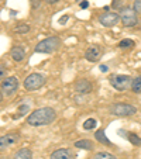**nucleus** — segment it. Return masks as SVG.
<instances>
[{"label":"nucleus","instance_id":"dca6fc26","mask_svg":"<svg viewBox=\"0 0 141 159\" xmlns=\"http://www.w3.org/2000/svg\"><path fill=\"white\" fill-rule=\"evenodd\" d=\"M75 147L79 149H86V151H92L93 149V142L89 139H79L75 142Z\"/></svg>","mask_w":141,"mask_h":159},{"label":"nucleus","instance_id":"0eeeda50","mask_svg":"<svg viewBox=\"0 0 141 159\" xmlns=\"http://www.w3.org/2000/svg\"><path fill=\"white\" fill-rule=\"evenodd\" d=\"M18 89V79L16 76H10L2 80V92L6 96H10Z\"/></svg>","mask_w":141,"mask_h":159},{"label":"nucleus","instance_id":"cd10ccee","mask_svg":"<svg viewBox=\"0 0 141 159\" xmlns=\"http://www.w3.org/2000/svg\"><path fill=\"white\" fill-rule=\"evenodd\" d=\"M113 6H114V7H120V6H121V3H120V2H117V0H114Z\"/></svg>","mask_w":141,"mask_h":159},{"label":"nucleus","instance_id":"423d86ee","mask_svg":"<svg viewBox=\"0 0 141 159\" xmlns=\"http://www.w3.org/2000/svg\"><path fill=\"white\" fill-rule=\"evenodd\" d=\"M44 83H45L44 75H41V73H31L24 80V89L28 90V92H34V90L40 89Z\"/></svg>","mask_w":141,"mask_h":159},{"label":"nucleus","instance_id":"ddd939ff","mask_svg":"<svg viewBox=\"0 0 141 159\" xmlns=\"http://www.w3.org/2000/svg\"><path fill=\"white\" fill-rule=\"evenodd\" d=\"M10 57H12L13 61H16V62H21V61L26 58V52L21 47H14V48L10 51Z\"/></svg>","mask_w":141,"mask_h":159},{"label":"nucleus","instance_id":"7ed1b4c3","mask_svg":"<svg viewBox=\"0 0 141 159\" xmlns=\"http://www.w3.org/2000/svg\"><path fill=\"white\" fill-rule=\"evenodd\" d=\"M110 114L117 116V117H129L137 113V108L131 104H127V103H114L109 107Z\"/></svg>","mask_w":141,"mask_h":159},{"label":"nucleus","instance_id":"1a4fd4ad","mask_svg":"<svg viewBox=\"0 0 141 159\" xmlns=\"http://www.w3.org/2000/svg\"><path fill=\"white\" fill-rule=\"evenodd\" d=\"M100 57H102V49L99 45H90L85 51V59L89 62H96L100 59Z\"/></svg>","mask_w":141,"mask_h":159},{"label":"nucleus","instance_id":"b1692460","mask_svg":"<svg viewBox=\"0 0 141 159\" xmlns=\"http://www.w3.org/2000/svg\"><path fill=\"white\" fill-rule=\"evenodd\" d=\"M133 9H134L138 14H141V0H135V2H134V7H133Z\"/></svg>","mask_w":141,"mask_h":159},{"label":"nucleus","instance_id":"9b49d317","mask_svg":"<svg viewBox=\"0 0 141 159\" xmlns=\"http://www.w3.org/2000/svg\"><path fill=\"white\" fill-rule=\"evenodd\" d=\"M51 159H75V153L72 149L63 148V149H57L51 153Z\"/></svg>","mask_w":141,"mask_h":159},{"label":"nucleus","instance_id":"20e7f679","mask_svg":"<svg viewBox=\"0 0 141 159\" xmlns=\"http://www.w3.org/2000/svg\"><path fill=\"white\" fill-rule=\"evenodd\" d=\"M133 79L129 75H111L110 76V84L119 92H126L131 87Z\"/></svg>","mask_w":141,"mask_h":159},{"label":"nucleus","instance_id":"f3484780","mask_svg":"<svg viewBox=\"0 0 141 159\" xmlns=\"http://www.w3.org/2000/svg\"><path fill=\"white\" fill-rule=\"evenodd\" d=\"M131 90L134 92V93H141V76H138V78L133 79Z\"/></svg>","mask_w":141,"mask_h":159},{"label":"nucleus","instance_id":"4468645a","mask_svg":"<svg viewBox=\"0 0 141 159\" xmlns=\"http://www.w3.org/2000/svg\"><path fill=\"white\" fill-rule=\"evenodd\" d=\"M14 159H33V152L28 148H23V149L16 152Z\"/></svg>","mask_w":141,"mask_h":159},{"label":"nucleus","instance_id":"c85d7f7f","mask_svg":"<svg viewBox=\"0 0 141 159\" xmlns=\"http://www.w3.org/2000/svg\"><path fill=\"white\" fill-rule=\"evenodd\" d=\"M45 2H47V3H57L58 0H45Z\"/></svg>","mask_w":141,"mask_h":159},{"label":"nucleus","instance_id":"bb28decb","mask_svg":"<svg viewBox=\"0 0 141 159\" xmlns=\"http://www.w3.org/2000/svg\"><path fill=\"white\" fill-rule=\"evenodd\" d=\"M87 6H89V3H87L86 0H85V2H81V7H82V9H86Z\"/></svg>","mask_w":141,"mask_h":159},{"label":"nucleus","instance_id":"5701e85b","mask_svg":"<svg viewBox=\"0 0 141 159\" xmlns=\"http://www.w3.org/2000/svg\"><path fill=\"white\" fill-rule=\"evenodd\" d=\"M16 31L20 33V34H24V33H27V31H30V27L26 25V24H21V25H18V27L16 28Z\"/></svg>","mask_w":141,"mask_h":159},{"label":"nucleus","instance_id":"f257e3e1","mask_svg":"<svg viewBox=\"0 0 141 159\" xmlns=\"http://www.w3.org/2000/svg\"><path fill=\"white\" fill-rule=\"evenodd\" d=\"M57 118V113L54 108L51 107H41L37 108L27 117V124L33 127H40V125H48V124L54 123Z\"/></svg>","mask_w":141,"mask_h":159},{"label":"nucleus","instance_id":"393cba45","mask_svg":"<svg viewBox=\"0 0 141 159\" xmlns=\"http://www.w3.org/2000/svg\"><path fill=\"white\" fill-rule=\"evenodd\" d=\"M31 3H33V7H34V9H37V7L41 6V2H40V0H31Z\"/></svg>","mask_w":141,"mask_h":159},{"label":"nucleus","instance_id":"39448f33","mask_svg":"<svg viewBox=\"0 0 141 159\" xmlns=\"http://www.w3.org/2000/svg\"><path fill=\"white\" fill-rule=\"evenodd\" d=\"M120 21L123 23L124 27H134L137 25L138 18H137V11L130 7H123L120 9Z\"/></svg>","mask_w":141,"mask_h":159},{"label":"nucleus","instance_id":"4be33fe9","mask_svg":"<svg viewBox=\"0 0 141 159\" xmlns=\"http://www.w3.org/2000/svg\"><path fill=\"white\" fill-rule=\"evenodd\" d=\"M28 106L27 104H23V106H20V108H18V114L17 116H14V118H17V117H21V116H24L26 113L28 111Z\"/></svg>","mask_w":141,"mask_h":159},{"label":"nucleus","instance_id":"f03ea898","mask_svg":"<svg viewBox=\"0 0 141 159\" xmlns=\"http://www.w3.org/2000/svg\"><path fill=\"white\" fill-rule=\"evenodd\" d=\"M61 45V39L58 37H49V38H45L42 41H40L35 45V52L38 54H51L55 52Z\"/></svg>","mask_w":141,"mask_h":159},{"label":"nucleus","instance_id":"2eb2a0df","mask_svg":"<svg viewBox=\"0 0 141 159\" xmlns=\"http://www.w3.org/2000/svg\"><path fill=\"white\" fill-rule=\"evenodd\" d=\"M95 138H96V141H99L100 144H105V145H111V142H110V139L107 138L105 135V129H97L96 131V134H95Z\"/></svg>","mask_w":141,"mask_h":159},{"label":"nucleus","instance_id":"c756f323","mask_svg":"<svg viewBox=\"0 0 141 159\" xmlns=\"http://www.w3.org/2000/svg\"><path fill=\"white\" fill-rule=\"evenodd\" d=\"M76 2H81V0H76Z\"/></svg>","mask_w":141,"mask_h":159},{"label":"nucleus","instance_id":"a211bd4d","mask_svg":"<svg viewBox=\"0 0 141 159\" xmlns=\"http://www.w3.org/2000/svg\"><path fill=\"white\" fill-rule=\"evenodd\" d=\"M129 137H127V138H129V141L131 142L133 145H135V147H138V145H141V138L140 137H138L137 134H134V132H129Z\"/></svg>","mask_w":141,"mask_h":159},{"label":"nucleus","instance_id":"6e6552de","mask_svg":"<svg viewBox=\"0 0 141 159\" xmlns=\"http://www.w3.org/2000/svg\"><path fill=\"white\" fill-rule=\"evenodd\" d=\"M119 20H120V14H117V13L106 11L99 17V23L103 27H114L119 23Z\"/></svg>","mask_w":141,"mask_h":159},{"label":"nucleus","instance_id":"412c9836","mask_svg":"<svg viewBox=\"0 0 141 159\" xmlns=\"http://www.w3.org/2000/svg\"><path fill=\"white\" fill-rule=\"evenodd\" d=\"M93 159H117V158L109 152H97L96 155L93 156Z\"/></svg>","mask_w":141,"mask_h":159},{"label":"nucleus","instance_id":"f8f14e48","mask_svg":"<svg viewBox=\"0 0 141 159\" xmlns=\"http://www.w3.org/2000/svg\"><path fill=\"white\" fill-rule=\"evenodd\" d=\"M17 141H18V135H16V134L2 135V137H0V148L4 149V148H7V147H12V145H14Z\"/></svg>","mask_w":141,"mask_h":159},{"label":"nucleus","instance_id":"9d476101","mask_svg":"<svg viewBox=\"0 0 141 159\" xmlns=\"http://www.w3.org/2000/svg\"><path fill=\"white\" fill-rule=\"evenodd\" d=\"M75 90L81 94H87L93 90V86L87 79H79V80H76V83H75Z\"/></svg>","mask_w":141,"mask_h":159},{"label":"nucleus","instance_id":"a878e982","mask_svg":"<svg viewBox=\"0 0 141 159\" xmlns=\"http://www.w3.org/2000/svg\"><path fill=\"white\" fill-rule=\"evenodd\" d=\"M107 70H109V66L107 65H100V72L105 73V72H107Z\"/></svg>","mask_w":141,"mask_h":159},{"label":"nucleus","instance_id":"aec40b11","mask_svg":"<svg viewBox=\"0 0 141 159\" xmlns=\"http://www.w3.org/2000/svg\"><path fill=\"white\" fill-rule=\"evenodd\" d=\"M119 47L120 48H133L134 47V41L133 39H130V38H126V39H121L120 42H119Z\"/></svg>","mask_w":141,"mask_h":159},{"label":"nucleus","instance_id":"6ab92c4d","mask_svg":"<svg viewBox=\"0 0 141 159\" xmlns=\"http://www.w3.org/2000/svg\"><path fill=\"white\" fill-rule=\"evenodd\" d=\"M96 124H97V121L95 120V118H87V120L83 123V128L86 129V131H89V129L96 128Z\"/></svg>","mask_w":141,"mask_h":159}]
</instances>
